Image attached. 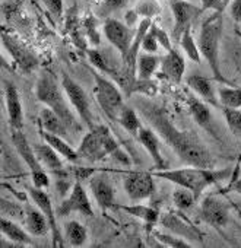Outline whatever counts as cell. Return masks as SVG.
Here are the masks:
<instances>
[{"mask_svg":"<svg viewBox=\"0 0 241 248\" xmlns=\"http://www.w3.org/2000/svg\"><path fill=\"white\" fill-rule=\"evenodd\" d=\"M138 108L158 136L173 149L178 159L199 168H215L216 161L203 142L190 130L178 129L170 118L167 109L151 101L139 99Z\"/></svg>","mask_w":241,"mask_h":248,"instance_id":"obj_1","label":"cell"},{"mask_svg":"<svg viewBox=\"0 0 241 248\" xmlns=\"http://www.w3.org/2000/svg\"><path fill=\"white\" fill-rule=\"evenodd\" d=\"M232 172L234 171L231 168L216 170V168H199V167L189 165V168H178V170H168V168L155 170L152 174L157 178H162L176 186L192 190L199 200L208 187L229 180L232 177Z\"/></svg>","mask_w":241,"mask_h":248,"instance_id":"obj_2","label":"cell"},{"mask_svg":"<svg viewBox=\"0 0 241 248\" xmlns=\"http://www.w3.org/2000/svg\"><path fill=\"white\" fill-rule=\"evenodd\" d=\"M76 149L80 159H85L91 164L102 161L105 156H112L117 162L123 165L130 164L129 155L123 152L110 129L104 124H95L92 129H89Z\"/></svg>","mask_w":241,"mask_h":248,"instance_id":"obj_3","label":"cell"},{"mask_svg":"<svg viewBox=\"0 0 241 248\" xmlns=\"http://www.w3.org/2000/svg\"><path fill=\"white\" fill-rule=\"evenodd\" d=\"M222 30H224L222 12H213L210 16H208L203 21L202 30L199 32L197 44H199L202 57L206 60L213 75V79L222 85H234L222 75L221 66H219V46H221Z\"/></svg>","mask_w":241,"mask_h":248,"instance_id":"obj_4","label":"cell"},{"mask_svg":"<svg viewBox=\"0 0 241 248\" xmlns=\"http://www.w3.org/2000/svg\"><path fill=\"white\" fill-rule=\"evenodd\" d=\"M62 89H60L59 83L56 82V79L50 73H43L37 80L35 95L40 102H43L46 107L51 108L56 114H59L63 118V121L67 124L69 129L73 133H79V132H82L83 127L78 121V118L75 117V114L72 112V109L69 108V105L62 93Z\"/></svg>","mask_w":241,"mask_h":248,"instance_id":"obj_5","label":"cell"},{"mask_svg":"<svg viewBox=\"0 0 241 248\" xmlns=\"http://www.w3.org/2000/svg\"><path fill=\"white\" fill-rule=\"evenodd\" d=\"M92 76L95 82L94 93L99 108L110 121L117 123L118 114L125 107V96L122 91L111 79L102 76L101 73H96L95 70H92Z\"/></svg>","mask_w":241,"mask_h":248,"instance_id":"obj_6","label":"cell"},{"mask_svg":"<svg viewBox=\"0 0 241 248\" xmlns=\"http://www.w3.org/2000/svg\"><path fill=\"white\" fill-rule=\"evenodd\" d=\"M11 138H12V143L16 149V154L21 156V159L30 168L32 184L38 188L47 190L50 187V177L46 172V170H44L43 164L40 162L34 148L30 145V142L27 140L22 130L21 129H11Z\"/></svg>","mask_w":241,"mask_h":248,"instance_id":"obj_7","label":"cell"},{"mask_svg":"<svg viewBox=\"0 0 241 248\" xmlns=\"http://www.w3.org/2000/svg\"><path fill=\"white\" fill-rule=\"evenodd\" d=\"M231 204L221 194H208L202 203L199 210V217L203 223L221 231L229 222Z\"/></svg>","mask_w":241,"mask_h":248,"instance_id":"obj_8","label":"cell"},{"mask_svg":"<svg viewBox=\"0 0 241 248\" xmlns=\"http://www.w3.org/2000/svg\"><path fill=\"white\" fill-rule=\"evenodd\" d=\"M62 75H63L62 76V88H63L66 96L69 98V102L75 108L79 120L85 124L88 129H92L95 126V121H94V115L91 111V105H89V99H88L86 92L67 73H62Z\"/></svg>","mask_w":241,"mask_h":248,"instance_id":"obj_9","label":"cell"},{"mask_svg":"<svg viewBox=\"0 0 241 248\" xmlns=\"http://www.w3.org/2000/svg\"><path fill=\"white\" fill-rule=\"evenodd\" d=\"M184 210L180 209H168L164 215H161L160 222L161 225L170 231L171 233L181 236L187 241H194L200 242L203 241V233L202 231L183 213Z\"/></svg>","mask_w":241,"mask_h":248,"instance_id":"obj_10","label":"cell"},{"mask_svg":"<svg viewBox=\"0 0 241 248\" xmlns=\"http://www.w3.org/2000/svg\"><path fill=\"white\" fill-rule=\"evenodd\" d=\"M25 190L34 204L47 216L48 223H50V235H51V245L53 247H63L64 245V236L62 235V229L57 225V213L53 207L51 197L44 188H38L34 184L32 186H25Z\"/></svg>","mask_w":241,"mask_h":248,"instance_id":"obj_11","label":"cell"},{"mask_svg":"<svg viewBox=\"0 0 241 248\" xmlns=\"http://www.w3.org/2000/svg\"><path fill=\"white\" fill-rule=\"evenodd\" d=\"M102 31H104V35L107 37L108 43L120 53L122 60L125 62L130 51L136 30L133 31V28H130L125 22H120L118 19L107 18L104 21Z\"/></svg>","mask_w":241,"mask_h":248,"instance_id":"obj_12","label":"cell"},{"mask_svg":"<svg viewBox=\"0 0 241 248\" xmlns=\"http://www.w3.org/2000/svg\"><path fill=\"white\" fill-rule=\"evenodd\" d=\"M155 175L144 171H128L123 178V188L133 202L151 199L157 191Z\"/></svg>","mask_w":241,"mask_h":248,"instance_id":"obj_13","label":"cell"},{"mask_svg":"<svg viewBox=\"0 0 241 248\" xmlns=\"http://www.w3.org/2000/svg\"><path fill=\"white\" fill-rule=\"evenodd\" d=\"M170 9L174 16L171 37L178 43L183 32L192 28L193 22L203 14V11L202 8L193 5L192 0H170Z\"/></svg>","mask_w":241,"mask_h":248,"instance_id":"obj_14","label":"cell"},{"mask_svg":"<svg viewBox=\"0 0 241 248\" xmlns=\"http://www.w3.org/2000/svg\"><path fill=\"white\" fill-rule=\"evenodd\" d=\"M56 213L60 217H66L72 213H80L88 217L94 216V209H92L91 200H89V197L85 191V187L82 186L80 181H75L70 193L63 199V202L56 209Z\"/></svg>","mask_w":241,"mask_h":248,"instance_id":"obj_15","label":"cell"},{"mask_svg":"<svg viewBox=\"0 0 241 248\" xmlns=\"http://www.w3.org/2000/svg\"><path fill=\"white\" fill-rule=\"evenodd\" d=\"M2 44L22 73H32L37 69L40 63L38 57L15 37L9 35L8 32H2Z\"/></svg>","mask_w":241,"mask_h":248,"instance_id":"obj_16","label":"cell"},{"mask_svg":"<svg viewBox=\"0 0 241 248\" xmlns=\"http://www.w3.org/2000/svg\"><path fill=\"white\" fill-rule=\"evenodd\" d=\"M110 171L111 170L99 171L89 178L91 193L102 210L115 209V206H117L115 199H114V188H112L111 183L108 181V178L105 177V172H110Z\"/></svg>","mask_w":241,"mask_h":248,"instance_id":"obj_17","label":"cell"},{"mask_svg":"<svg viewBox=\"0 0 241 248\" xmlns=\"http://www.w3.org/2000/svg\"><path fill=\"white\" fill-rule=\"evenodd\" d=\"M5 89V101H6V111L11 129H21L24 127V109L21 102V95L18 88L11 80H2Z\"/></svg>","mask_w":241,"mask_h":248,"instance_id":"obj_18","label":"cell"},{"mask_svg":"<svg viewBox=\"0 0 241 248\" xmlns=\"http://www.w3.org/2000/svg\"><path fill=\"white\" fill-rule=\"evenodd\" d=\"M40 162L43 164V167L50 172L51 177L54 178H60V177H66V175H72V171H67L63 167V161L62 156L47 143H37L32 146Z\"/></svg>","mask_w":241,"mask_h":248,"instance_id":"obj_19","label":"cell"},{"mask_svg":"<svg viewBox=\"0 0 241 248\" xmlns=\"http://www.w3.org/2000/svg\"><path fill=\"white\" fill-rule=\"evenodd\" d=\"M186 85L203 101L218 107L219 105V99H218V91L213 86V80L202 76L199 73H192L186 78Z\"/></svg>","mask_w":241,"mask_h":248,"instance_id":"obj_20","label":"cell"},{"mask_svg":"<svg viewBox=\"0 0 241 248\" xmlns=\"http://www.w3.org/2000/svg\"><path fill=\"white\" fill-rule=\"evenodd\" d=\"M139 143L146 149V152L149 154L154 165H155V170H167L168 168V164L167 161L162 158L161 155V146H160V139H158V135L155 133V130L151 127H142L138 138Z\"/></svg>","mask_w":241,"mask_h":248,"instance_id":"obj_21","label":"cell"},{"mask_svg":"<svg viewBox=\"0 0 241 248\" xmlns=\"http://www.w3.org/2000/svg\"><path fill=\"white\" fill-rule=\"evenodd\" d=\"M161 67H162L164 76L170 82L178 85L183 80V76L186 72V62L181 53H178L176 48H171L170 51H167V56L161 62Z\"/></svg>","mask_w":241,"mask_h":248,"instance_id":"obj_22","label":"cell"},{"mask_svg":"<svg viewBox=\"0 0 241 248\" xmlns=\"http://www.w3.org/2000/svg\"><path fill=\"white\" fill-rule=\"evenodd\" d=\"M187 105H189L190 115L196 121L197 126H200L202 129L208 130L210 135H213L218 139V136L212 130V112H210L206 101H203L200 98H196L194 95H190L187 98Z\"/></svg>","mask_w":241,"mask_h":248,"instance_id":"obj_23","label":"cell"},{"mask_svg":"<svg viewBox=\"0 0 241 248\" xmlns=\"http://www.w3.org/2000/svg\"><path fill=\"white\" fill-rule=\"evenodd\" d=\"M115 209L123 210L128 215L141 219L146 225L148 232L152 231V228L160 222V217H161V213L157 207L145 206V204H117Z\"/></svg>","mask_w":241,"mask_h":248,"instance_id":"obj_24","label":"cell"},{"mask_svg":"<svg viewBox=\"0 0 241 248\" xmlns=\"http://www.w3.org/2000/svg\"><path fill=\"white\" fill-rule=\"evenodd\" d=\"M38 121H40V127L43 130H46L48 133H53V135L67 138L69 133L72 132L67 124L63 121V118L48 107L41 109V112L38 115Z\"/></svg>","mask_w":241,"mask_h":248,"instance_id":"obj_25","label":"cell"},{"mask_svg":"<svg viewBox=\"0 0 241 248\" xmlns=\"http://www.w3.org/2000/svg\"><path fill=\"white\" fill-rule=\"evenodd\" d=\"M40 135H41L43 140L47 142L63 159H66L69 162H78L80 159V156L78 154V149H75L72 145H69V142L66 140V138L59 136V135L48 133V132L43 130L41 127H40Z\"/></svg>","mask_w":241,"mask_h":248,"instance_id":"obj_26","label":"cell"},{"mask_svg":"<svg viewBox=\"0 0 241 248\" xmlns=\"http://www.w3.org/2000/svg\"><path fill=\"white\" fill-rule=\"evenodd\" d=\"M25 226L34 236H46L50 232V223L47 216L38 209L25 206Z\"/></svg>","mask_w":241,"mask_h":248,"instance_id":"obj_27","label":"cell"},{"mask_svg":"<svg viewBox=\"0 0 241 248\" xmlns=\"http://www.w3.org/2000/svg\"><path fill=\"white\" fill-rule=\"evenodd\" d=\"M0 232H2V235H5L8 239H11L15 244L34 245L32 238L30 236L31 233L28 231L22 229L18 223H15L14 220H11L6 216H2V220H0Z\"/></svg>","mask_w":241,"mask_h":248,"instance_id":"obj_28","label":"cell"},{"mask_svg":"<svg viewBox=\"0 0 241 248\" xmlns=\"http://www.w3.org/2000/svg\"><path fill=\"white\" fill-rule=\"evenodd\" d=\"M117 123H118L120 126H122L129 135H132L133 138H138L141 129L144 127V126H142V121H141V117L138 115L136 109L132 108V107H129V105H126V104H125V107L122 108V111H120V114H118Z\"/></svg>","mask_w":241,"mask_h":248,"instance_id":"obj_29","label":"cell"},{"mask_svg":"<svg viewBox=\"0 0 241 248\" xmlns=\"http://www.w3.org/2000/svg\"><path fill=\"white\" fill-rule=\"evenodd\" d=\"M63 236L70 247H82L88 239V231L80 222L67 220L63 225Z\"/></svg>","mask_w":241,"mask_h":248,"instance_id":"obj_30","label":"cell"},{"mask_svg":"<svg viewBox=\"0 0 241 248\" xmlns=\"http://www.w3.org/2000/svg\"><path fill=\"white\" fill-rule=\"evenodd\" d=\"M162 59H160L157 54L152 53H141L138 57V63H136V76L139 79H152L154 73L157 72V69L161 66Z\"/></svg>","mask_w":241,"mask_h":248,"instance_id":"obj_31","label":"cell"},{"mask_svg":"<svg viewBox=\"0 0 241 248\" xmlns=\"http://www.w3.org/2000/svg\"><path fill=\"white\" fill-rule=\"evenodd\" d=\"M218 99L222 107L241 108V88L235 85H222L218 89Z\"/></svg>","mask_w":241,"mask_h":248,"instance_id":"obj_32","label":"cell"},{"mask_svg":"<svg viewBox=\"0 0 241 248\" xmlns=\"http://www.w3.org/2000/svg\"><path fill=\"white\" fill-rule=\"evenodd\" d=\"M85 53H86L88 62L92 64V67H95L96 70H99V72H101V73H104V75L111 76V78H112V79H115L117 82L120 80V78H122V75H118V72L110 66V63L105 60V57L101 54V51H98V50H95V48H86V50H85Z\"/></svg>","mask_w":241,"mask_h":248,"instance_id":"obj_33","label":"cell"},{"mask_svg":"<svg viewBox=\"0 0 241 248\" xmlns=\"http://www.w3.org/2000/svg\"><path fill=\"white\" fill-rule=\"evenodd\" d=\"M178 43H180V47L183 48V51L186 53V56H187L192 62L200 63V60H202V53H200V50H199L197 41L193 38V34H192L190 28L186 30V31L183 32V35H181V38H180Z\"/></svg>","mask_w":241,"mask_h":248,"instance_id":"obj_34","label":"cell"},{"mask_svg":"<svg viewBox=\"0 0 241 248\" xmlns=\"http://www.w3.org/2000/svg\"><path fill=\"white\" fill-rule=\"evenodd\" d=\"M196 202H197V197L194 196V193L192 190L186 188V187L177 186V188L173 193V203L180 210L192 209Z\"/></svg>","mask_w":241,"mask_h":248,"instance_id":"obj_35","label":"cell"},{"mask_svg":"<svg viewBox=\"0 0 241 248\" xmlns=\"http://www.w3.org/2000/svg\"><path fill=\"white\" fill-rule=\"evenodd\" d=\"M222 114L229 132L241 140V109L240 108H226L222 107Z\"/></svg>","mask_w":241,"mask_h":248,"instance_id":"obj_36","label":"cell"},{"mask_svg":"<svg viewBox=\"0 0 241 248\" xmlns=\"http://www.w3.org/2000/svg\"><path fill=\"white\" fill-rule=\"evenodd\" d=\"M135 11L142 19H154L161 14V5L158 0H139L135 6Z\"/></svg>","mask_w":241,"mask_h":248,"instance_id":"obj_37","label":"cell"},{"mask_svg":"<svg viewBox=\"0 0 241 248\" xmlns=\"http://www.w3.org/2000/svg\"><path fill=\"white\" fill-rule=\"evenodd\" d=\"M152 235L155 236L157 241H160V244L162 247H170V248H186V247H190V241L181 238V236H177L174 233H165V232H160V231H152Z\"/></svg>","mask_w":241,"mask_h":248,"instance_id":"obj_38","label":"cell"},{"mask_svg":"<svg viewBox=\"0 0 241 248\" xmlns=\"http://www.w3.org/2000/svg\"><path fill=\"white\" fill-rule=\"evenodd\" d=\"M126 5H128V0H102L99 8L96 9V15L99 18L107 19L112 12L126 8Z\"/></svg>","mask_w":241,"mask_h":248,"instance_id":"obj_39","label":"cell"},{"mask_svg":"<svg viewBox=\"0 0 241 248\" xmlns=\"http://www.w3.org/2000/svg\"><path fill=\"white\" fill-rule=\"evenodd\" d=\"M158 47H160V43H158V38H157V24H152L151 28L148 30L144 41H142V51L157 54Z\"/></svg>","mask_w":241,"mask_h":248,"instance_id":"obj_40","label":"cell"},{"mask_svg":"<svg viewBox=\"0 0 241 248\" xmlns=\"http://www.w3.org/2000/svg\"><path fill=\"white\" fill-rule=\"evenodd\" d=\"M25 215V207H21L16 204V202H9L6 199H2V216L6 217H16L22 219Z\"/></svg>","mask_w":241,"mask_h":248,"instance_id":"obj_41","label":"cell"},{"mask_svg":"<svg viewBox=\"0 0 241 248\" xmlns=\"http://www.w3.org/2000/svg\"><path fill=\"white\" fill-rule=\"evenodd\" d=\"M95 27H96V19L92 15H89L85 19V34L94 46H98L99 44V34L96 32Z\"/></svg>","mask_w":241,"mask_h":248,"instance_id":"obj_42","label":"cell"},{"mask_svg":"<svg viewBox=\"0 0 241 248\" xmlns=\"http://www.w3.org/2000/svg\"><path fill=\"white\" fill-rule=\"evenodd\" d=\"M47 11L57 19L60 21L63 16V0H43Z\"/></svg>","mask_w":241,"mask_h":248,"instance_id":"obj_43","label":"cell"},{"mask_svg":"<svg viewBox=\"0 0 241 248\" xmlns=\"http://www.w3.org/2000/svg\"><path fill=\"white\" fill-rule=\"evenodd\" d=\"M202 11L212 12H224V0H200Z\"/></svg>","mask_w":241,"mask_h":248,"instance_id":"obj_44","label":"cell"},{"mask_svg":"<svg viewBox=\"0 0 241 248\" xmlns=\"http://www.w3.org/2000/svg\"><path fill=\"white\" fill-rule=\"evenodd\" d=\"M157 38H158V43H160V46H161L162 48H165L167 51H170V50L173 48L170 35H168V34H167L164 30H161L158 25H157Z\"/></svg>","mask_w":241,"mask_h":248,"instance_id":"obj_45","label":"cell"},{"mask_svg":"<svg viewBox=\"0 0 241 248\" xmlns=\"http://www.w3.org/2000/svg\"><path fill=\"white\" fill-rule=\"evenodd\" d=\"M229 15L235 22L241 24V0H231L229 3Z\"/></svg>","mask_w":241,"mask_h":248,"instance_id":"obj_46","label":"cell"},{"mask_svg":"<svg viewBox=\"0 0 241 248\" xmlns=\"http://www.w3.org/2000/svg\"><path fill=\"white\" fill-rule=\"evenodd\" d=\"M139 18H141V16H139V14H138L135 9H129V11L126 12V15H125V21H126L125 24H126V25H129L130 28H133V27L139 25V22H141V21H139Z\"/></svg>","mask_w":241,"mask_h":248,"instance_id":"obj_47","label":"cell"},{"mask_svg":"<svg viewBox=\"0 0 241 248\" xmlns=\"http://www.w3.org/2000/svg\"><path fill=\"white\" fill-rule=\"evenodd\" d=\"M226 191H234L237 194H241V177L240 178H232L231 183L226 187Z\"/></svg>","mask_w":241,"mask_h":248,"instance_id":"obj_48","label":"cell"},{"mask_svg":"<svg viewBox=\"0 0 241 248\" xmlns=\"http://www.w3.org/2000/svg\"><path fill=\"white\" fill-rule=\"evenodd\" d=\"M235 62H237V63H235L237 69H238V70L241 72V53L238 54V57H235Z\"/></svg>","mask_w":241,"mask_h":248,"instance_id":"obj_49","label":"cell"},{"mask_svg":"<svg viewBox=\"0 0 241 248\" xmlns=\"http://www.w3.org/2000/svg\"><path fill=\"white\" fill-rule=\"evenodd\" d=\"M235 35H237V37H238V40L241 41V31H240V30H235Z\"/></svg>","mask_w":241,"mask_h":248,"instance_id":"obj_50","label":"cell"},{"mask_svg":"<svg viewBox=\"0 0 241 248\" xmlns=\"http://www.w3.org/2000/svg\"><path fill=\"white\" fill-rule=\"evenodd\" d=\"M229 3H231V0H224V9H225L226 6H229Z\"/></svg>","mask_w":241,"mask_h":248,"instance_id":"obj_51","label":"cell"},{"mask_svg":"<svg viewBox=\"0 0 241 248\" xmlns=\"http://www.w3.org/2000/svg\"><path fill=\"white\" fill-rule=\"evenodd\" d=\"M88 2H94V0H88Z\"/></svg>","mask_w":241,"mask_h":248,"instance_id":"obj_52","label":"cell"}]
</instances>
